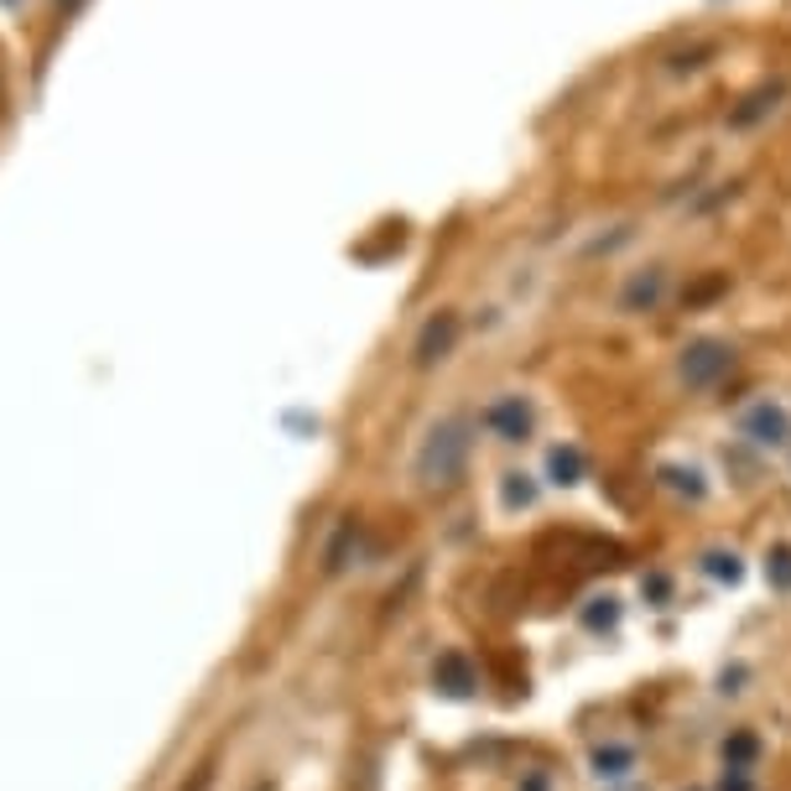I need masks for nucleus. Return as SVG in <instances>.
Listing matches in <instances>:
<instances>
[{
	"label": "nucleus",
	"mask_w": 791,
	"mask_h": 791,
	"mask_svg": "<svg viewBox=\"0 0 791 791\" xmlns=\"http://www.w3.org/2000/svg\"><path fill=\"white\" fill-rule=\"evenodd\" d=\"M521 791H547V776H542V771H532L526 781H521Z\"/></svg>",
	"instance_id": "nucleus-19"
},
{
	"label": "nucleus",
	"mask_w": 791,
	"mask_h": 791,
	"mask_svg": "<svg viewBox=\"0 0 791 791\" xmlns=\"http://www.w3.org/2000/svg\"><path fill=\"white\" fill-rule=\"evenodd\" d=\"M355 547H359V521L355 515H344V521L334 526V536H328V547H323V573H344Z\"/></svg>",
	"instance_id": "nucleus-9"
},
{
	"label": "nucleus",
	"mask_w": 791,
	"mask_h": 791,
	"mask_svg": "<svg viewBox=\"0 0 791 791\" xmlns=\"http://www.w3.org/2000/svg\"><path fill=\"white\" fill-rule=\"evenodd\" d=\"M635 766H640V755H635V745H625V739H610V745H593L589 755V771L604 781V787H625L635 776Z\"/></svg>",
	"instance_id": "nucleus-6"
},
{
	"label": "nucleus",
	"mask_w": 791,
	"mask_h": 791,
	"mask_svg": "<svg viewBox=\"0 0 791 791\" xmlns=\"http://www.w3.org/2000/svg\"><path fill=\"white\" fill-rule=\"evenodd\" d=\"M718 760H724V771H750L760 766V734L755 729H729L724 734V745H718Z\"/></svg>",
	"instance_id": "nucleus-8"
},
{
	"label": "nucleus",
	"mask_w": 791,
	"mask_h": 791,
	"mask_svg": "<svg viewBox=\"0 0 791 791\" xmlns=\"http://www.w3.org/2000/svg\"><path fill=\"white\" fill-rule=\"evenodd\" d=\"M692 791H703V787H692Z\"/></svg>",
	"instance_id": "nucleus-22"
},
{
	"label": "nucleus",
	"mask_w": 791,
	"mask_h": 791,
	"mask_svg": "<svg viewBox=\"0 0 791 791\" xmlns=\"http://www.w3.org/2000/svg\"><path fill=\"white\" fill-rule=\"evenodd\" d=\"M718 791H755V776L750 771H724L718 776Z\"/></svg>",
	"instance_id": "nucleus-18"
},
{
	"label": "nucleus",
	"mask_w": 791,
	"mask_h": 791,
	"mask_svg": "<svg viewBox=\"0 0 791 791\" xmlns=\"http://www.w3.org/2000/svg\"><path fill=\"white\" fill-rule=\"evenodd\" d=\"M433 688L448 692V698H469V692L479 688V672L469 667V656L464 651H443L433 661Z\"/></svg>",
	"instance_id": "nucleus-7"
},
{
	"label": "nucleus",
	"mask_w": 791,
	"mask_h": 791,
	"mask_svg": "<svg viewBox=\"0 0 791 791\" xmlns=\"http://www.w3.org/2000/svg\"><path fill=\"white\" fill-rule=\"evenodd\" d=\"M469 454H475V422L464 412H443L437 422H427V433L412 454V479L422 490H448L464 479L469 469Z\"/></svg>",
	"instance_id": "nucleus-1"
},
{
	"label": "nucleus",
	"mask_w": 791,
	"mask_h": 791,
	"mask_svg": "<svg viewBox=\"0 0 791 791\" xmlns=\"http://www.w3.org/2000/svg\"><path fill=\"white\" fill-rule=\"evenodd\" d=\"M620 599H614V593H593L589 604H583V610H578V625H583V631L589 635H604V631H614V625H620Z\"/></svg>",
	"instance_id": "nucleus-10"
},
{
	"label": "nucleus",
	"mask_w": 791,
	"mask_h": 791,
	"mask_svg": "<svg viewBox=\"0 0 791 791\" xmlns=\"http://www.w3.org/2000/svg\"><path fill=\"white\" fill-rule=\"evenodd\" d=\"M209 781H214V771H198L193 787H182V791H209Z\"/></svg>",
	"instance_id": "nucleus-20"
},
{
	"label": "nucleus",
	"mask_w": 791,
	"mask_h": 791,
	"mask_svg": "<svg viewBox=\"0 0 791 791\" xmlns=\"http://www.w3.org/2000/svg\"><path fill=\"white\" fill-rule=\"evenodd\" d=\"M729 370H734V349L718 344V338H698V344H688L682 359H677V376H682L688 391H709V386H718Z\"/></svg>",
	"instance_id": "nucleus-2"
},
{
	"label": "nucleus",
	"mask_w": 791,
	"mask_h": 791,
	"mask_svg": "<svg viewBox=\"0 0 791 791\" xmlns=\"http://www.w3.org/2000/svg\"><path fill=\"white\" fill-rule=\"evenodd\" d=\"M703 573H709L713 583H739V578H745V562H739V553L713 547V553H703Z\"/></svg>",
	"instance_id": "nucleus-13"
},
{
	"label": "nucleus",
	"mask_w": 791,
	"mask_h": 791,
	"mask_svg": "<svg viewBox=\"0 0 791 791\" xmlns=\"http://www.w3.org/2000/svg\"><path fill=\"white\" fill-rule=\"evenodd\" d=\"M583 475H589V458H583V448L562 443V448H553V454H547V479H553V484H578Z\"/></svg>",
	"instance_id": "nucleus-11"
},
{
	"label": "nucleus",
	"mask_w": 791,
	"mask_h": 791,
	"mask_svg": "<svg viewBox=\"0 0 791 791\" xmlns=\"http://www.w3.org/2000/svg\"><path fill=\"white\" fill-rule=\"evenodd\" d=\"M745 437L760 443V448H787L791 443V416L787 406H776V401H760L745 412Z\"/></svg>",
	"instance_id": "nucleus-5"
},
{
	"label": "nucleus",
	"mask_w": 791,
	"mask_h": 791,
	"mask_svg": "<svg viewBox=\"0 0 791 791\" xmlns=\"http://www.w3.org/2000/svg\"><path fill=\"white\" fill-rule=\"evenodd\" d=\"M0 5H21V0H0Z\"/></svg>",
	"instance_id": "nucleus-21"
},
{
	"label": "nucleus",
	"mask_w": 791,
	"mask_h": 791,
	"mask_svg": "<svg viewBox=\"0 0 791 791\" xmlns=\"http://www.w3.org/2000/svg\"><path fill=\"white\" fill-rule=\"evenodd\" d=\"M640 599H646V604H656V610H661V604H672V578H667V573H646V578H640Z\"/></svg>",
	"instance_id": "nucleus-17"
},
{
	"label": "nucleus",
	"mask_w": 791,
	"mask_h": 791,
	"mask_svg": "<svg viewBox=\"0 0 791 791\" xmlns=\"http://www.w3.org/2000/svg\"><path fill=\"white\" fill-rule=\"evenodd\" d=\"M500 505L505 511H532L536 505V484H532V475H500Z\"/></svg>",
	"instance_id": "nucleus-12"
},
{
	"label": "nucleus",
	"mask_w": 791,
	"mask_h": 791,
	"mask_svg": "<svg viewBox=\"0 0 791 791\" xmlns=\"http://www.w3.org/2000/svg\"><path fill=\"white\" fill-rule=\"evenodd\" d=\"M766 583H771V589H781V593H791V547H787V542L766 553Z\"/></svg>",
	"instance_id": "nucleus-16"
},
{
	"label": "nucleus",
	"mask_w": 791,
	"mask_h": 791,
	"mask_svg": "<svg viewBox=\"0 0 791 791\" xmlns=\"http://www.w3.org/2000/svg\"><path fill=\"white\" fill-rule=\"evenodd\" d=\"M625 791H631V787H625Z\"/></svg>",
	"instance_id": "nucleus-23"
},
{
	"label": "nucleus",
	"mask_w": 791,
	"mask_h": 791,
	"mask_svg": "<svg viewBox=\"0 0 791 791\" xmlns=\"http://www.w3.org/2000/svg\"><path fill=\"white\" fill-rule=\"evenodd\" d=\"M661 484H667V490H677V494H692V500H703V475H698V469L667 464V469H661Z\"/></svg>",
	"instance_id": "nucleus-15"
},
{
	"label": "nucleus",
	"mask_w": 791,
	"mask_h": 791,
	"mask_svg": "<svg viewBox=\"0 0 791 791\" xmlns=\"http://www.w3.org/2000/svg\"><path fill=\"white\" fill-rule=\"evenodd\" d=\"M640 302H646V308H656V302H661V271L631 281V287H625V297H620V308H631V313L640 308Z\"/></svg>",
	"instance_id": "nucleus-14"
},
{
	"label": "nucleus",
	"mask_w": 791,
	"mask_h": 791,
	"mask_svg": "<svg viewBox=\"0 0 791 791\" xmlns=\"http://www.w3.org/2000/svg\"><path fill=\"white\" fill-rule=\"evenodd\" d=\"M454 344H458V313L443 308V313H433L422 323V334L412 344V365L416 370H433V365H443V359L454 355Z\"/></svg>",
	"instance_id": "nucleus-3"
},
{
	"label": "nucleus",
	"mask_w": 791,
	"mask_h": 791,
	"mask_svg": "<svg viewBox=\"0 0 791 791\" xmlns=\"http://www.w3.org/2000/svg\"><path fill=\"white\" fill-rule=\"evenodd\" d=\"M479 422H484L500 443H526L536 416H532V401H526V396H494L490 406L479 412Z\"/></svg>",
	"instance_id": "nucleus-4"
}]
</instances>
